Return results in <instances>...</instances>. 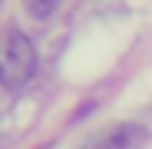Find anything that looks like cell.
<instances>
[{
    "mask_svg": "<svg viewBox=\"0 0 152 149\" xmlns=\"http://www.w3.org/2000/svg\"><path fill=\"white\" fill-rule=\"evenodd\" d=\"M27 10L33 17H50V13L56 10V0H33V4H27Z\"/></svg>",
    "mask_w": 152,
    "mask_h": 149,
    "instance_id": "3",
    "label": "cell"
},
{
    "mask_svg": "<svg viewBox=\"0 0 152 149\" xmlns=\"http://www.w3.org/2000/svg\"><path fill=\"white\" fill-rule=\"evenodd\" d=\"M37 73V50L17 27L0 33V83L7 90H20Z\"/></svg>",
    "mask_w": 152,
    "mask_h": 149,
    "instance_id": "1",
    "label": "cell"
},
{
    "mask_svg": "<svg viewBox=\"0 0 152 149\" xmlns=\"http://www.w3.org/2000/svg\"><path fill=\"white\" fill-rule=\"evenodd\" d=\"M149 142V129L142 123H116L109 129L93 133L83 149H145Z\"/></svg>",
    "mask_w": 152,
    "mask_h": 149,
    "instance_id": "2",
    "label": "cell"
}]
</instances>
